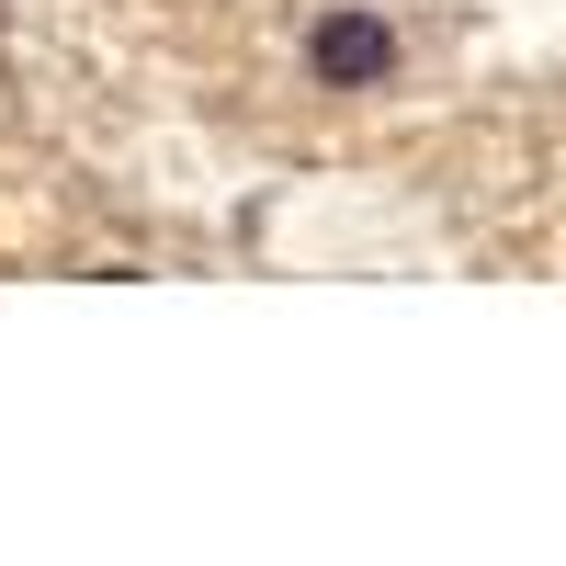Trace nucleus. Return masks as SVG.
<instances>
[{
  "label": "nucleus",
  "mask_w": 566,
  "mask_h": 566,
  "mask_svg": "<svg viewBox=\"0 0 566 566\" xmlns=\"http://www.w3.org/2000/svg\"><path fill=\"white\" fill-rule=\"evenodd\" d=\"M306 69H317V91H386L397 80V23L386 12H317Z\"/></svg>",
  "instance_id": "f257e3e1"
}]
</instances>
